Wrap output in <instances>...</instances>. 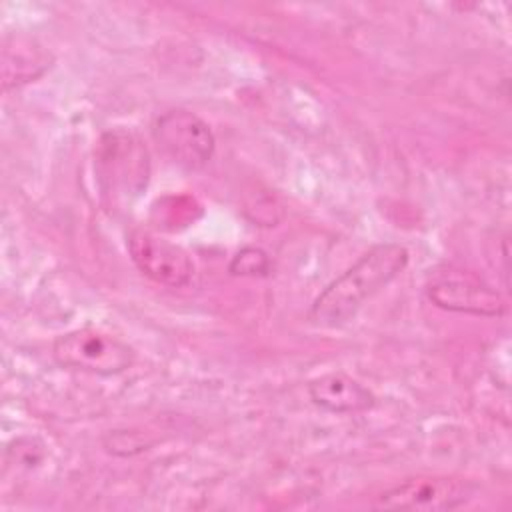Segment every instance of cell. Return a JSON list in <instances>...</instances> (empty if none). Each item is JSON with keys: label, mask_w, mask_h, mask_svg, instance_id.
Here are the masks:
<instances>
[{"label": "cell", "mask_w": 512, "mask_h": 512, "mask_svg": "<svg viewBox=\"0 0 512 512\" xmlns=\"http://www.w3.org/2000/svg\"><path fill=\"white\" fill-rule=\"evenodd\" d=\"M428 300L448 312L498 318L506 314V300L488 282L470 270L446 266L430 274L426 282Z\"/></svg>", "instance_id": "3"}, {"label": "cell", "mask_w": 512, "mask_h": 512, "mask_svg": "<svg viewBox=\"0 0 512 512\" xmlns=\"http://www.w3.org/2000/svg\"><path fill=\"white\" fill-rule=\"evenodd\" d=\"M154 138L164 154L186 170H200L214 154L216 140L210 126L190 110H168L154 124Z\"/></svg>", "instance_id": "5"}, {"label": "cell", "mask_w": 512, "mask_h": 512, "mask_svg": "<svg viewBox=\"0 0 512 512\" xmlns=\"http://www.w3.org/2000/svg\"><path fill=\"white\" fill-rule=\"evenodd\" d=\"M408 258V250L400 244L386 242L372 246L316 296L308 320L318 328L344 326L358 314L366 300L404 272Z\"/></svg>", "instance_id": "1"}, {"label": "cell", "mask_w": 512, "mask_h": 512, "mask_svg": "<svg viewBox=\"0 0 512 512\" xmlns=\"http://www.w3.org/2000/svg\"><path fill=\"white\" fill-rule=\"evenodd\" d=\"M50 68V54L32 38L6 36L2 42V88H18L34 82Z\"/></svg>", "instance_id": "9"}, {"label": "cell", "mask_w": 512, "mask_h": 512, "mask_svg": "<svg viewBox=\"0 0 512 512\" xmlns=\"http://www.w3.org/2000/svg\"><path fill=\"white\" fill-rule=\"evenodd\" d=\"M54 360L68 370L112 376L134 364V350L96 328H76L58 336L52 344Z\"/></svg>", "instance_id": "2"}, {"label": "cell", "mask_w": 512, "mask_h": 512, "mask_svg": "<svg viewBox=\"0 0 512 512\" xmlns=\"http://www.w3.org/2000/svg\"><path fill=\"white\" fill-rule=\"evenodd\" d=\"M126 248L136 268L156 284L184 288L194 278V260L190 254L182 246L150 230H130L126 236Z\"/></svg>", "instance_id": "6"}, {"label": "cell", "mask_w": 512, "mask_h": 512, "mask_svg": "<svg viewBox=\"0 0 512 512\" xmlns=\"http://www.w3.org/2000/svg\"><path fill=\"white\" fill-rule=\"evenodd\" d=\"M100 180L106 192L120 188L124 194H138L148 180V152L130 132H108L100 140Z\"/></svg>", "instance_id": "7"}, {"label": "cell", "mask_w": 512, "mask_h": 512, "mask_svg": "<svg viewBox=\"0 0 512 512\" xmlns=\"http://www.w3.org/2000/svg\"><path fill=\"white\" fill-rule=\"evenodd\" d=\"M106 448H108L110 452H114V454H118L120 448H126V450H124V456H128V454L146 450V444H144L142 440H138L134 432H112V434H110V442L106 440Z\"/></svg>", "instance_id": "11"}, {"label": "cell", "mask_w": 512, "mask_h": 512, "mask_svg": "<svg viewBox=\"0 0 512 512\" xmlns=\"http://www.w3.org/2000/svg\"><path fill=\"white\" fill-rule=\"evenodd\" d=\"M478 486L470 480L452 476H418L408 478L384 490L372 502L374 508L392 510H456L468 504Z\"/></svg>", "instance_id": "4"}, {"label": "cell", "mask_w": 512, "mask_h": 512, "mask_svg": "<svg viewBox=\"0 0 512 512\" xmlns=\"http://www.w3.org/2000/svg\"><path fill=\"white\" fill-rule=\"evenodd\" d=\"M272 270L270 256L256 246H246L234 254L228 264L232 276H268Z\"/></svg>", "instance_id": "10"}, {"label": "cell", "mask_w": 512, "mask_h": 512, "mask_svg": "<svg viewBox=\"0 0 512 512\" xmlns=\"http://www.w3.org/2000/svg\"><path fill=\"white\" fill-rule=\"evenodd\" d=\"M310 400L332 414H362L372 410L376 396L344 372H328L308 382Z\"/></svg>", "instance_id": "8"}]
</instances>
